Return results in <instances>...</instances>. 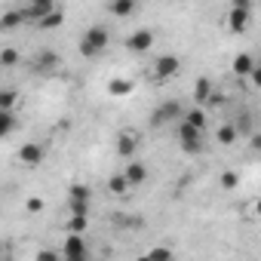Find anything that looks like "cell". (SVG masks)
<instances>
[{
	"label": "cell",
	"mask_w": 261,
	"mask_h": 261,
	"mask_svg": "<svg viewBox=\"0 0 261 261\" xmlns=\"http://www.w3.org/2000/svg\"><path fill=\"white\" fill-rule=\"evenodd\" d=\"M108 28L105 25H92L83 37H80V56L83 59H98L105 49H108Z\"/></svg>",
	"instance_id": "6da1fadb"
},
{
	"label": "cell",
	"mask_w": 261,
	"mask_h": 261,
	"mask_svg": "<svg viewBox=\"0 0 261 261\" xmlns=\"http://www.w3.org/2000/svg\"><path fill=\"white\" fill-rule=\"evenodd\" d=\"M178 145H181L185 154H200L203 151V129L181 117V123H178Z\"/></svg>",
	"instance_id": "7a4b0ae2"
},
{
	"label": "cell",
	"mask_w": 261,
	"mask_h": 261,
	"mask_svg": "<svg viewBox=\"0 0 261 261\" xmlns=\"http://www.w3.org/2000/svg\"><path fill=\"white\" fill-rule=\"evenodd\" d=\"M56 7H59L56 0H28V7L22 10V16H25V22H34V25H37V22H40L46 13H53Z\"/></svg>",
	"instance_id": "3957f363"
},
{
	"label": "cell",
	"mask_w": 261,
	"mask_h": 261,
	"mask_svg": "<svg viewBox=\"0 0 261 261\" xmlns=\"http://www.w3.org/2000/svg\"><path fill=\"white\" fill-rule=\"evenodd\" d=\"M62 258H68V261H83V258H86V243H83L80 233H68V237H65Z\"/></svg>",
	"instance_id": "277c9868"
},
{
	"label": "cell",
	"mask_w": 261,
	"mask_h": 261,
	"mask_svg": "<svg viewBox=\"0 0 261 261\" xmlns=\"http://www.w3.org/2000/svg\"><path fill=\"white\" fill-rule=\"evenodd\" d=\"M154 46V31H148V28H142V31H133L126 37V49L129 53H148Z\"/></svg>",
	"instance_id": "5b68a950"
},
{
	"label": "cell",
	"mask_w": 261,
	"mask_h": 261,
	"mask_svg": "<svg viewBox=\"0 0 261 261\" xmlns=\"http://www.w3.org/2000/svg\"><path fill=\"white\" fill-rule=\"evenodd\" d=\"M175 117H185V108H181V101H163L157 111H154V126H163V123H169V120H175Z\"/></svg>",
	"instance_id": "8992f818"
},
{
	"label": "cell",
	"mask_w": 261,
	"mask_h": 261,
	"mask_svg": "<svg viewBox=\"0 0 261 261\" xmlns=\"http://www.w3.org/2000/svg\"><path fill=\"white\" fill-rule=\"evenodd\" d=\"M249 16H252L249 7H230V13H227V28H230L233 34H243V31L249 28Z\"/></svg>",
	"instance_id": "52a82bcc"
},
{
	"label": "cell",
	"mask_w": 261,
	"mask_h": 261,
	"mask_svg": "<svg viewBox=\"0 0 261 261\" xmlns=\"http://www.w3.org/2000/svg\"><path fill=\"white\" fill-rule=\"evenodd\" d=\"M178 68H181L178 56H160V59L154 62V74H157L160 80H169V77H175V74H178Z\"/></svg>",
	"instance_id": "ba28073f"
},
{
	"label": "cell",
	"mask_w": 261,
	"mask_h": 261,
	"mask_svg": "<svg viewBox=\"0 0 261 261\" xmlns=\"http://www.w3.org/2000/svg\"><path fill=\"white\" fill-rule=\"evenodd\" d=\"M43 157H46V151H43V145H34V142H25L22 145V151H19V160L25 163V166H40L43 163Z\"/></svg>",
	"instance_id": "9c48e42d"
},
{
	"label": "cell",
	"mask_w": 261,
	"mask_h": 261,
	"mask_svg": "<svg viewBox=\"0 0 261 261\" xmlns=\"http://www.w3.org/2000/svg\"><path fill=\"white\" fill-rule=\"evenodd\" d=\"M255 65H258V59H255V56H249V53H240V56H233V62H230V71H233L237 77H249V74L255 71Z\"/></svg>",
	"instance_id": "30bf717a"
},
{
	"label": "cell",
	"mask_w": 261,
	"mask_h": 261,
	"mask_svg": "<svg viewBox=\"0 0 261 261\" xmlns=\"http://www.w3.org/2000/svg\"><path fill=\"white\" fill-rule=\"evenodd\" d=\"M123 172H126V178H129V181H133V188H139V185H145V181H148V166H145V163H139V160H129Z\"/></svg>",
	"instance_id": "8fae6325"
},
{
	"label": "cell",
	"mask_w": 261,
	"mask_h": 261,
	"mask_svg": "<svg viewBox=\"0 0 261 261\" xmlns=\"http://www.w3.org/2000/svg\"><path fill=\"white\" fill-rule=\"evenodd\" d=\"M108 10H111V16H117V19H129V16L136 13V0H111Z\"/></svg>",
	"instance_id": "7c38bea8"
},
{
	"label": "cell",
	"mask_w": 261,
	"mask_h": 261,
	"mask_svg": "<svg viewBox=\"0 0 261 261\" xmlns=\"http://www.w3.org/2000/svg\"><path fill=\"white\" fill-rule=\"evenodd\" d=\"M129 188H133V181L126 178V172H117V175H111V178H108V191H111L114 197H123Z\"/></svg>",
	"instance_id": "4fadbf2b"
},
{
	"label": "cell",
	"mask_w": 261,
	"mask_h": 261,
	"mask_svg": "<svg viewBox=\"0 0 261 261\" xmlns=\"http://www.w3.org/2000/svg\"><path fill=\"white\" fill-rule=\"evenodd\" d=\"M212 92H215V89H212V80H209V77H197V83H194V98H197V105H206Z\"/></svg>",
	"instance_id": "5bb4252c"
},
{
	"label": "cell",
	"mask_w": 261,
	"mask_h": 261,
	"mask_svg": "<svg viewBox=\"0 0 261 261\" xmlns=\"http://www.w3.org/2000/svg\"><path fill=\"white\" fill-rule=\"evenodd\" d=\"M108 92H111L114 98H126L129 92H133V80H123V77H114V80H108Z\"/></svg>",
	"instance_id": "9a60e30c"
},
{
	"label": "cell",
	"mask_w": 261,
	"mask_h": 261,
	"mask_svg": "<svg viewBox=\"0 0 261 261\" xmlns=\"http://www.w3.org/2000/svg\"><path fill=\"white\" fill-rule=\"evenodd\" d=\"M117 154L123 160H133V154H136V136H120L117 139Z\"/></svg>",
	"instance_id": "2e32d148"
},
{
	"label": "cell",
	"mask_w": 261,
	"mask_h": 261,
	"mask_svg": "<svg viewBox=\"0 0 261 261\" xmlns=\"http://www.w3.org/2000/svg\"><path fill=\"white\" fill-rule=\"evenodd\" d=\"M237 136H240L237 123H224V126H218V133H215V139H218L221 145H233V142H237Z\"/></svg>",
	"instance_id": "e0dca14e"
},
{
	"label": "cell",
	"mask_w": 261,
	"mask_h": 261,
	"mask_svg": "<svg viewBox=\"0 0 261 261\" xmlns=\"http://www.w3.org/2000/svg\"><path fill=\"white\" fill-rule=\"evenodd\" d=\"M62 22H65V13H62V10L56 7L53 13H46V16H43V19L37 22V28H43V31H53V28H59Z\"/></svg>",
	"instance_id": "ac0fdd59"
},
{
	"label": "cell",
	"mask_w": 261,
	"mask_h": 261,
	"mask_svg": "<svg viewBox=\"0 0 261 261\" xmlns=\"http://www.w3.org/2000/svg\"><path fill=\"white\" fill-rule=\"evenodd\" d=\"M59 65H62L59 53H49V49H43V53L37 56V68H40V71H53V68H59Z\"/></svg>",
	"instance_id": "d6986e66"
},
{
	"label": "cell",
	"mask_w": 261,
	"mask_h": 261,
	"mask_svg": "<svg viewBox=\"0 0 261 261\" xmlns=\"http://www.w3.org/2000/svg\"><path fill=\"white\" fill-rule=\"evenodd\" d=\"M16 129V114L13 111H0V139H7Z\"/></svg>",
	"instance_id": "ffe728a7"
},
{
	"label": "cell",
	"mask_w": 261,
	"mask_h": 261,
	"mask_svg": "<svg viewBox=\"0 0 261 261\" xmlns=\"http://www.w3.org/2000/svg\"><path fill=\"white\" fill-rule=\"evenodd\" d=\"M16 101H19V92L16 89H4V92H0V111H13Z\"/></svg>",
	"instance_id": "44dd1931"
},
{
	"label": "cell",
	"mask_w": 261,
	"mask_h": 261,
	"mask_svg": "<svg viewBox=\"0 0 261 261\" xmlns=\"http://www.w3.org/2000/svg\"><path fill=\"white\" fill-rule=\"evenodd\" d=\"M65 227H68V233H83L86 230V215H74L71 212V218L65 221Z\"/></svg>",
	"instance_id": "7402d4cb"
},
{
	"label": "cell",
	"mask_w": 261,
	"mask_h": 261,
	"mask_svg": "<svg viewBox=\"0 0 261 261\" xmlns=\"http://www.w3.org/2000/svg\"><path fill=\"white\" fill-rule=\"evenodd\" d=\"M0 65H4V68H16V65H19V49L7 46L4 53H0Z\"/></svg>",
	"instance_id": "603a6c76"
},
{
	"label": "cell",
	"mask_w": 261,
	"mask_h": 261,
	"mask_svg": "<svg viewBox=\"0 0 261 261\" xmlns=\"http://www.w3.org/2000/svg\"><path fill=\"white\" fill-rule=\"evenodd\" d=\"M22 22H25V16H22V10H19V13L13 10V13H7V16H4V31H13V28H19Z\"/></svg>",
	"instance_id": "cb8c5ba5"
},
{
	"label": "cell",
	"mask_w": 261,
	"mask_h": 261,
	"mask_svg": "<svg viewBox=\"0 0 261 261\" xmlns=\"http://www.w3.org/2000/svg\"><path fill=\"white\" fill-rule=\"evenodd\" d=\"M89 197H92V191L86 185H71L68 188V200H89Z\"/></svg>",
	"instance_id": "d4e9b609"
},
{
	"label": "cell",
	"mask_w": 261,
	"mask_h": 261,
	"mask_svg": "<svg viewBox=\"0 0 261 261\" xmlns=\"http://www.w3.org/2000/svg\"><path fill=\"white\" fill-rule=\"evenodd\" d=\"M185 120H188V123H194V126H200V129H206V111H200V108L188 111V114H185Z\"/></svg>",
	"instance_id": "484cf974"
},
{
	"label": "cell",
	"mask_w": 261,
	"mask_h": 261,
	"mask_svg": "<svg viewBox=\"0 0 261 261\" xmlns=\"http://www.w3.org/2000/svg\"><path fill=\"white\" fill-rule=\"evenodd\" d=\"M218 181H221V188H224V191H233V188L240 185V175H237V172H221V178H218Z\"/></svg>",
	"instance_id": "4316f807"
},
{
	"label": "cell",
	"mask_w": 261,
	"mask_h": 261,
	"mask_svg": "<svg viewBox=\"0 0 261 261\" xmlns=\"http://www.w3.org/2000/svg\"><path fill=\"white\" fill-rule=\"evenodd\" d=\"M68 209L74 215H89V200H68Z\"/></svg>",
	"instance_id": "83f0119b"
},
{
	"label": "cell",
	"mask_w": 261,
	"mask_h": 261,
	"mask_svg": "<svg viewBox=\"0 0 261 261\" xmlns=\"http://www.w3.org/2000/svg\"><path fill=\"white\" fill-rule=\"evenodd\" d=\"M40 209H43V200H40V197H31V200L25 203V212H31V215H37Z\"/></svg>",
	"instance_id": "f1b7e54d"
},
{
	"label": "cell",
	"mask_w": 261,
	"mask_h": 261,
	"mask_svg": "<svg viewBox=\"0 0 261 261\" xmlns=\"http://www.w3.org/2000/svg\"><path fill=\"white\" fill-rule=\"evenodd\" d=\"M237 129H240V133H252V120H249V117L243 114V117L237 120Z\"/></svg>",
	"instance_id": "f546056e"
},
{
	"label": "cell",
	"mask_w": 261,
	"mask_h": 261,
	"mask_svg": "<svg viewBox=\"0 0 261 261\" xmlns=\"http://www.w3.org/2000/svg\"><path fill=\"white\" fill-rule=\"evenodd\" d=\"M172 255V249H151L148 252V258H169Z\"/></svg>",
	"instance_id": "4dcf8cb0"
},
{
	"label": "cell",
	"mask_w": 261,
	"mask_h": 261,
	"mask_svg": "<svg viewBox=\"0 0 261 261\" xmlns=\"http://www.w3.org/2000/svg\"><path fill=\"white\" fill-rule=\"evenodd\" d=\"M249 145H252V151H261V133H252L249 136Z\"/></svg>",
	"instance_id": "1f68e13d"
},
{
	"label": "cell",
	"mask_w": 261,
	"mask_h": 261,
	"mask_svg": "<svg viewBox=\"0 0 261 261\" xmlns=\"http://www.w3.org/2000/svg\"><path fill=\"white\" fill-rule=\"evenodd\" d=\"M249 80H252V83H255V86L261 89V65H255V71L249 74Z\"/></svg>",
	"instance_id": "d6a6232c"
},
{
	"label": "cell",
	"mask_w": 261,
	"mask_h": 261,
	"mask_svg": "<svg viewBox=\"0 0 261 261\" xmlns=\"http://www.w3.org/2000/svg\"><path fill=\"white\" fill-rule=\"evenodd\" d=\"M206 105H212V108H215V105H224V95H221V92H212Z\"/></svg>",
	"instance_id": "836d02e7"
},
{
	"label": "cell",
	"mask_w": 261,
	"mask_h": 261,
	"mask_svg": "<svg viewBox=\"0 0 261 261\" xmlns=\"http://www.w3.org/2000/svg\"><path fill=\"white\" fill-rule=\"evenodd\" d=\"M37 261H56V252H37Z\"/></svg>",
	"instance_id": "e575fe53"
},
{
	"label": "cell",
	"mask_w": 261,
	"mask_h": 261,
	"mask_svg": "<svg viewBox=\"0 0 261 261\" xmlns=\"http://www.w3.org/2000/svg\"><path fill=\"white\" fill-rule=\"evenodd\" d=\"M230 4H233V7H249V10H252V0H230Z\"/></svg>",
	"instance_id": "d590c367"
},
{
	"label": "cell",
	"mask_w": 261,
	"mask_h": 261,
	"mask_svg": "<svg viewBox=\"0 0 261 261\" xmlns=\"http://www.w3.org/2000/svg\"><path fill=\"white\" fill-rule=\"evenodd\" d=\"M255 215L261 218V197H258V203H255Z\"/></svg>",
	"instance_id": "8d00e7d4"
},
{
	"label": "cell",
	"mask_w": 261,
	"mask_h": 261,
	"mask_svg": "<svg viewBox=\"0 0 261 261\" xmlns=\"http://www.w3.org/2000/svg\"><path fill=\"white\" fill-rule=\"evenodd\" d=\"M258 65H261V59H258Z\"/></svg>",
	"instance_id": "74e56055"
}]
</instances>
